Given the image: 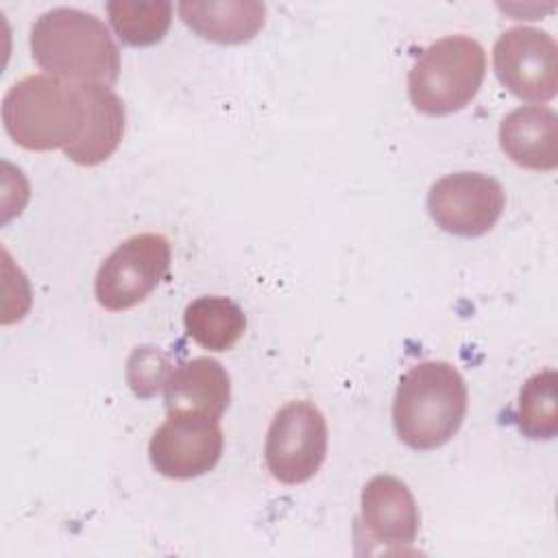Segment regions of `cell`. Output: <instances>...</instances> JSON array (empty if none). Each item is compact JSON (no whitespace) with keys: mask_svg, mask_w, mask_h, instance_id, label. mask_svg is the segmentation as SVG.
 Instances as JSON below:
<instances>
[{"mask_svg":"<svg viewBox=\"0 0 558 558\" xmlns=\"http://www.w3.org/2000/svg\"><path fill=\"white\" fill-rule=\"evenodd\" d=\"M418 523L421 514L414 495L399 477L375 475L364 484L355 541H368L384 551H405L416 541Z\"/></svg>","mask_w":558,"mask_h":558,"instance_id":"obj_10","label":"cell"},{"mask_svg":"<svg viewBox=\"0 0 558 558\" xmlns=\"http://www.w3.org/2000/svg\"><path fill=\"white\" fill-rule=\"evenodd\" d=\"M466 384L449 362H421L410 366L397 384L392 425L401 442L416 451L449 442L466 414Z\"/></svg>","mask_w":558,"mask_h":558,"instance_id":"obj_2","label":"cell"},{"mask_svg":"<svg viewBox=\"0 0 558 558\" xmlns=\"http://www.w3.org/2000/svg\"><path fill=\"white\" fill-rule=\"evenodd\" d=\"M187 336L209 351H229L246 331V316L242 307L229 296H198L183 314Z\"/></svg>","mask_w":558,"mask_h":558,"instance_id":"obj_15","label":"cell"},{"mask_svg":"<svg viewBox=\"0 0 558 558\" xmlns=\"http://www.w3.org/2000/svg\"><path fill=\"white\" fill-rule=\"evenodd\" d=\"M177 11L187 28L216 44L251 41L266 22V4L257 0H183Z\"/></svg>","mask_w":558,"mask_h":558,"instance_id":"obj_14","label":"cell"},{"mask_svg":"<svg viewBox=\"0 0 558 558\" xmlns=\"http://www.w3.org/2000/svg\"><path fill=\"white\" fill-rule=\"evenodd\" d=\"M31 54L50 76L70 83L111 85L120 74V50L94 13L54 7L31 26Z\"/></svg>","mask_w":558,"mask_h":558,"instance_id":"obj_1","label":"cell"},{"mask_svg":"<svg viewBox=\"0 0 558 558\" xmlns=\"http://www.w3.org/2000/svg\"><path fill=\"white\" fill-rule=\"evenodd\" d=\"M170 268V242L159 233L124 240L100 264L94 292L105 310L122 312L142 303Z\"/></svg>","mask_w":558,"mask_h":558,"instance_id":"obj_5","label":"cell"},{"mask_svg":"<svg viewBox=\"0 0 558 558\" xmlns=\"http://www.w3.org/2000/svg\"><path fill=\"white\" fill-rule=\"evenodd\" d=\"M517 425L532 440H549L558 434V373L541 371L519 390Z\"/></svg>","mask_w":558,"mask_h":558,"instance_id":"obj_17","label":"cell"},{"mask_svg":"<svg viewBox=\"0 0 558 558\" xmlns=\"http://www.w3.org/2000/svg\"><path fill=\"white\" fill-rule=\"evenodd\" d=\"M499 146L517 166L547 172L558 166V118L545 105L512 109L499 124Z\"/></svg>","mask_w":558,"mask_h":558,"instance_id":"obj_12","label":"cell"},{"mask_svg":"<svg viewBox=\"0 0 558 558\" xmlns=\"http://www.w3.org/2000/svg\"><path fill=\"white\" fill-rule=\"evenodd\" d=\"M87 118L81 137L68 146L63 153L76 166H98L107 161L113 150L118 148L124 124L126 111L120 96L102 83H81Z\"/></svg>","mask_w":558,"mask_h":558,"instance_id":"obj_13","label":"cell"},{"mask_svg":"<svg viewBox=\"0 0 558 558\" xmlns=\"http://www.w3.org/2000/svg\"><path fill=\"white\" fill-rule=\"evenodd\" d=\"M499 83L521 100L547 102L558 92V48L547 31L512 26L493 46Z\"/></svg>","mask_w":558,"mask_h":558,"instance_id":"obj_7","label":"cell"},{"mask_svg":"<svg viewBox=\"0 0 558 558\" xmlns=\"http://www.w3.org/2000/svg\"><path fill=\"white\" fill-rule=\"evenodd\" d=\"M486 52L466 35H449L423 50L408 72V96L416 111L449 116L464 109L482 87Z\"/></svg>","mask_w":558,"mask_h":558,"instance_id":"obj_4","label":"cell"},{"mask_svg":"<svg viewBox=\"0 0 558 558\" xmlns=\"http://www.w3.org/2000/svg\"><path fill=\"white\" fill-rule=\"evenodd\" d=\"M168 357L155 347H137L126 362V379L131 390L148 399L153 397L168 379Z\"/></svg>","mask_w":558,"mask_h":558,"instance_id":"obj_18","label":"cell"},{"mask_svg":"<svg viewBox=\"0 0 558 558\" xmlns=\"http://www.w3.org/2000/svg\"><path fill=\"white\" fill-rule=\"evenodd\" d=\"M85 118L81 83L50 74L26 76L2 98L4 131L26 150H65L81 137Z\"/></svg>","mask_w":558,"mask_h":558,"instance_id":"obj_3","label":"cell"},{"mask_svg":"<svg viewBox=\"0 0 558 558\" xmlns=\"http://www.w3.org/2000/svg\"><path fill=\"white\" fill-rule=\"evenodd\" d=\"M107 15L113 33L126 46L159 44L172 22V2L168 0H111Z\"/></svg>","mask_w":558,"mask_h":558,"instance_id":"obj_16","label":"cell"},{"mask_svg":"<svg viewBox=\"0 0 558 558\" xmlns=\"http://www.w3.org/2000/svg\"><path fill=\"white\" fill-rule=\"evenodd\" d=\"M168 414H205L220 418L231 399V379L214 357H192L170 371L163 384Z\"/></svg>","mask_w":558,"mask_h":558,"instance_id":"obj_11","label":"cell"},{"mask_svg":"<svg viewBox=\"0 0 558 558\" xmlns=\"http://www.w3.org/2000/svg\"><path fill=\"white\" fill-rule=\"evenodd\" d=\"M266 466L283 484H303L316 475L327 456V423L312 401H292L270 421Z\"/></svg>","mask_w":558,"mask_h":558,"instance_id":"obj_6","label":"cell"},{"mask_svg":"<svg viewBox=\"0 0 558 558\" xmlns=\"http://www.w3.org/2000/svg\"><path fill=\"white\" fill-rule=\"evenodd\" d=\"M506 207V192L497 179L482 172H451L427 194L432 220L447 233L477 238L495 227Z\"/></svg>","mask_w":558,"mask_h":558,"instance_id":"obj_8","label":"cell"},{"mask_svg":"<svg viewBox=\"0 0 558 558\" xmlns=\"http://www.w3.org/2000/svg\"><path fill=\"white\" fill-rule=\"evenodd\" d=\"M220 418L205 414H168L148 442V458L157 473L192 480L211 471L222 456Z\"/></svg>","mask_w":558,"mask_h":558,"instance_id":"obj_9","label":"cell"}]
</instances>
